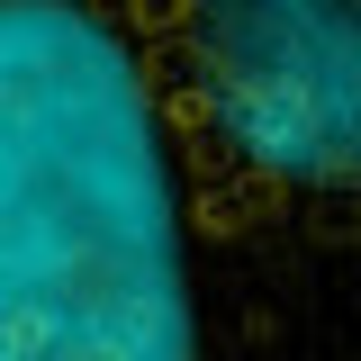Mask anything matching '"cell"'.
<instances>
[{"label":"cell","mask_w":361,"mask_h":361,"mask_svg":"<svg viewBox=\"0 0 361 361\" xmlns=\"http://www.w3.org/2000/svg\"><path fill=\"white\" fill-rule=\"evenodd\" d=\"M0 361H199L172 127L127 0H0Z\"/></svg>","instance_id":"cell-1"},{"label":"cell","mask_w":361,"mask_h":361,"mask_svg":"<svg viewBox=\"0 0 361 361\" xmlns=\"http://www.w3.org/2000/svg\"><path fill=\"white\" fill-rule=\"evenodd\" d=\"M190 109L298 190H361V0H190Z\"/></svg>","instance_id":"cell-2"}]
</instances>
